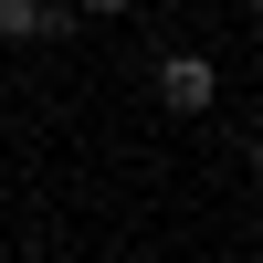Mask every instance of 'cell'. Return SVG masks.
I'll return each mask as SVG.
<instances>
[{
    "label": "cell",
    "mask_w": 263,
    "mask_h": 263,
    "mask_svg": "<svg viewBox=\"0 0 263 263\" xmlns=\"http://www.w3.org/2000/svg\"><path fill=\"white\" fill-rule=\"evenodd\" d=\"M158 105H168V116H200V105H211V63L200 53H168L158 63Z\"/></svg>",
    "instance_id": "obj_1"
},
{
    "label": "cell",
    "mask_w": 263,
    "mask_h": 263,
    "mask_svg": "<svg viewBox=\"0 0 263 263\" xmlns=\"http://www.w3.org/2000/svg\"><path fill=\"white\" fill-rule=\"evenodd\" d=\"M74 32V11H53V0H0V42H63Z\"/></svg>",
    "instance_id": "obj_2"
},
{
    "label": "cell",
    "mask_w": 263,
    "mask_h": 263,
    "mask_svg": "<svg viewBox=\"0 0 263 263\" xmlns=\"http://www.w3.org/2000/svg\"><path fill=\"white\" fill-rule=\"evenodd\" d=\"M84 11H137V0H84Z\"/></svg>",
    "instance_id": "obj_3"
}]
</instances>
